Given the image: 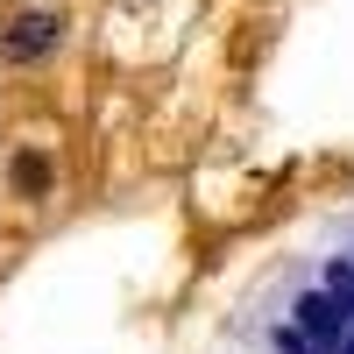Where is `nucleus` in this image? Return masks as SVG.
<instances>
[{"label": "nucleus", "mask_w": 354, "mask_h": 354, "mask_svg": "<svg viewBox=\"0 0 354 354\" xmlns=\"http://www.w3.org/2000/svg\"><path fill=\"white\" fill-rule=\"evenodd\" d=\"M57 43H64V15H50V8H21L8 28H0V57L8 64H43V57H57Z\"/></svg>", "instance_id": "obj_1"}, {"label": "nucleus", "mask_w": 354, "mask_h": 354, "mask_svg": "<svg viewBox=\"0 0 354 354\" xmlns=\"http://www.w3.org/2000/svg\"><path fill=\"white\" fill-rule=\"evenodd\" d=\"M290 326H298L319 354H340L347 347V326H354V319H347V305L333 298V290L326 283H319V290H298V305H290Z\"/></svg>", "instance_id": "obj_2"}, {"label": "nucleus", "mask_w": 354, "mask_h": 354, "mask_svg": "<svg viewBox=\"0 0 354 354\" xmlns=\"http://www.w3.org/2000/svg\"><path fill=\"white\" fill-rule=\"evenodd\" d=\"M8 185H15V198H50L57 170H50V156H43V149H15V163H8Z\"/></svg>", "instance_id": "obj_3"}, {"label": "nucleus", "mask_w": 354, "mask_h": 354, "mask_svg": "<svg viewBox=\"0 0 354 354\" xmlns=\"http://www.w3.org/2000/svg\"><path fill=\"white\" fill-rule=\"evenodd\" d=\"M270 347H277V354H319V347H312V340H305L298 326H290V319H283V326L270 333Z\"/></svg>", "instance_id": "obj_4"}]
</instances>
